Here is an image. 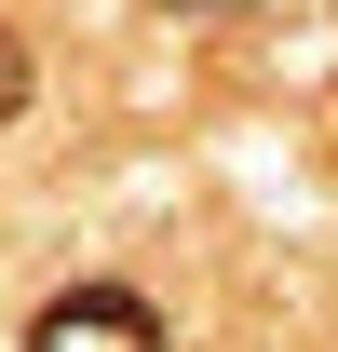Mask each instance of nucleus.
Wrapping results in <instances>:
<instances>
[{
    "label": "nucleus",
    "instance_id": "f257e3e1",
    "mask_svg": "<svg viewBox=\"0 0 338 352\" xmlns=\"http://www.w3.org/2000/svg\"><path fill=\"white\" fill-rule=\"evenodd\" d=\"M27 352H163V311L135 285H68L27 311Z\"/></svg>",
    "mask_w": 338,
    "mask_h": 352
},
{
    "label": "nucleus",
    "instance_id": "7ed1b4c3",
    "mask_svg": "<svg viewBox=\"0 0 338 352\" xmlns=\"http://www.w3.org/2000/svg\"><path fill=\"white\" fill-rule=\"evenodd\" d=\"M176 14H257V0H176Z\"/></svg>",
    "mask_w": 338,
    "mask_h": 352
},
{
    "label": "nucleus",
    "instance_id": "f03ea898",
    "mask_svg": "<svg viewBox=\"0 0 338 352\" xmlns=\"http://www.w3.org/2000/svg\"><path fill=\"white\" fill-rule=\"evenodd\" d=\"M0 122H27V41L0 28Z\"/></svg>",
    "mask_w": 338,
    "mask_h": 352
}]
</instances>
